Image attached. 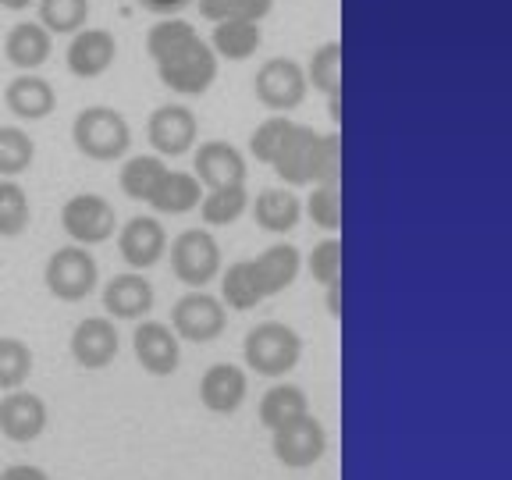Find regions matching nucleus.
Masks as SVG:
<instances>
[{
	"label": "nucleus",
	"instance_id": "obj_1",
	"mask_svg": "<svg viewBox=\"0 0 512 480\" xmlns=\"http://www.w3.org/2000/svg\"><path fill=\"white\" fill-rule=\"evenodd\" d=\"M146 54L153 57L157 79L182 96H203L217 82L221 57L210 50L189 18H157L146 32Z\"/></svg>",
	"mask_w": 512,
	"mask_h": 480
},
{
	"label": "nucleus",
	"instance_id": "obj_2",
	"mask_svg": "<svg viewBox=\"0 0 512 480\" xmlns=\"http://www.w3.org/2000/svg\"><path fill=\"white\" fill-rule=\"evenodd\" d=\"M72 143L82 157L96 160V164H111V160L125 157L128 146H132V125L114 107H82L72 121Z\"/></svg>",
	"mask_w": 512,
	"mask_h": 480
},
{
	"label": "nucleus",
	"instance_id": "obj_3",
	"mask_svg": "<svg viewBox=\"0 0 512 480\" xmlns=\"http://www.w3.org/2000/svg\"><path fill=\"white\" fill-rule=\"evenodd\" d=\"M242 360L260 377H285L303 360V338L292 324L281 320H260L242 338Z\"/></svg>",
	"mask_w": 512,
	"mask_h": 480
},
{
	"label": "nucleus",
	"instance_id": "obj_4",
	"mask_svg": "<svg viewBox=\"0 0 512 480\" xmlns=\"http://www.w3.org/2000/svg\"><path fill=\"white\" fill-rule=\"evenodd\" d=\"M43 281H47V292L57 303H82L100 285V267H96V256L86 246L72 242V246H61L47 256Z\"/></svg>",
	"mask_w": 512,
	"mask_h": 480
},
{
	"label": "nucleus",
	"instance_id": "obj_5",
	"mask_svg": "<svg viewBox=\"0 0 512 480\" xmlns=\"http://www.w3.org/2000/svg\"><path fill=\"white\" fill-rule=\"evenodd\" d=\"M168 249H171V274L189 288H207L224 271L221 242L207 228H185L182 235H175L168 242Z\"/></svg>",
	"mask_w": 512,
	"mask_h": 480
},
{
	"label": "nucleus",
	"instance_id": "obj_6",
	"mask_svg": "<svg viewBox=\"0 0 512 480\" xmlns=\"http://www.w3.org/2000/svg\"><path fill=\"white\" fill-rule=\"evenodd\" d=\"M224 328H228V306L210 296L207 288H189L171 306V331L178 335V342L210 345L224 335Z\"/></svg>",
	"mask_w": 512,
	"mask_h": 480
},
{
	"label": "nucleus",
	"instance_id": "obj_7",
	"mask_svg": "<svg viewBox=\"0 0 512 480\" xmlns=\"http://www.w3.org/2000/svg\"><path fill=\"white\" fill-rule=\"evenodd\" d=\"M253 93L271 114L296 111L310 93L303 64L292 61V57H267L253 75Z\"/></svg>",
	"mask_w": 512,
	"mask_h": 480
},
{
	"label": "nucleus",
	"instance_id": "obj_8",
	"mask_svg": "<svg viewBox=\"0 0 512 480\" xmlns=\"http://www.w3.org/2000/svg\"><path fill=\"white\" fill-rule=\"evenodd\" d=\"M61 228L75 246H104L118 232V214L104 196L79 192L61 207Z\"/></svg>",
	"mask_w": 512,
	"mask_h": 480
},
{
	"label": "nucleus",
	"instance_id": "obj_9",
	"mask_svg": "<svg viewBox=\"0 0 512 480\" xmlns=\"http://www.w3.org/2000/svg\"><path fill=\"white\" fill-rule=\"evenodd\" d=\"M271 434L274 459L281 466H288V470H310L328 452V431H324V424L313 413L299 416V420H292L288 427H278Z\"/></svg>",
	"mask_w": 512,
	"mask_h": 480
},
{
	"label": "nucleus",
	"instance_id": "obj_10",
	"mask_svg": "<svg viewBox=\"0 0 512 480\" xmlns=\"http://www.w3.org/2000/svg\"><path fill=\"white\" fill-rule=\"evenodd\" d=\"M132 352L139 367L153 377H171L182 363V342L164 320H139L132 331Z\"/></svg>",
	"mask_w": 512,
	"mask_h": 480
},
{
	"label": "nucleus",
	"instance_id": "obj_11",
	"mask_svg": "<svg viewBox=\"0 0 512 480\" xmlns=\"http://www.w3.org/2000/svg\"><path fill=\"white\" fill-rule=\"evenodd\" d=\"M200 121L185 104H160L146 121V139L157 150V157H182L196 146Z\"/></svg>",
	"mask_w": 512,
	"mask_h": 480
},
{
	"label": "nucleus",
	"instance_id": "obj_12",
	"mask_svg": "<svg viewBox=\"0 0 512 480\" xmlns=\"http://www.w3.org/2000/svg\"><path fill=\"white\" fill-rule=\"evenodd\" d=\"M118 253L132 271H150L168 256V232L157 217H132L125 228H118Z\"/></svg>",
	"mask_w": 512,
	"mask_h": 480
},
{
	"label": "nucleus",
	"instance_id": "obj_13",
	"mask_svg": "<svg viewBox=\"0 0 512 480\" xmlns=\"http://www.w3.org/2000/svg\"><path fill=\"white\" fill-rule=\"evenodd\" d=\"M118 61V40L111 29H79L64 50V64L75 79H100Z\"/></svg>",
	"mask_w": 512,
	"mask_h": 480
},
{
	"label": "nucleus",
	"instance_id": "obj_14",
	"mask_svg": "<svg viewBox=\"0 0 512 480\" xmlns=\"http://www.w3.org/2000/svg\"><path fill=\"white\" fill-rule=\"evenodd\" d=\"M68 349H72V360L82 370H104L118 360L121 338L114 328L111 317H86L75 324L72 338H68Z\"/></svg>",
	"mask_w": 512,
	"mask_h": 480
},
{
	"label": "nucleus",
	"instance_id": "obj_15",
	"mask_svg": "<svg viewBox=\"0 0 512 480\" xmlns=\"http://www.w3.org/2000/svg\"><path fill=\"white\" fill-rule=\"evenodd\" d=\"M47 420L50 409L36 392L15 388V392H4V399H0V434L15 445H29V441L40 438L47 431Z\"/></svg>",
	"mask_w": 512,
	"mask_h": 480
},
{
	"label": "nucleus",
	"instance_id": "obj_16",
	"mask_svg": "<svg viewBox=\"0 0 512 480\" xmlns=\"http://www.w3.org/2000/svg\"><path fill=\"white\" fill-rule=\"evenodd\" d=\"M192 175L200 178L203 189H224V185H246V157L224 139L200 143L192 157Z\"/></svg>",
	"mask_w": 512,
	"mask_h": 480
},
{
	"label": "nucleus",
	"instance_id": "obj_17",
	"mask_svg": "<svg viewBox=\"0 0 512 480\" xmlns=\"http://www.w3.org/2000/svg\"><path fill=\"white\" fill-rule=\"evenodd\" d=\"M249 395V374L235 363H214L200 377V402L203 409L217 416H232L242 409Z\"/></svg>",
	"mask_w": 512,
	"mask_h": 480
},
{
	"label": "nucleus",
	"instance_id": "obj_18",
	"mask_svg": "<svg viewBox=\"0 0 512 480\" xmlns=\"http://www.w3.org/2000/svg\"><path fill=\"white\" fill-rule=\"evenodd\" d=\"M157 296L143 271L114 274L104 285V313L111 320H143L153 310Z\"/></svg>",
	"mask_w": 512,
	"mask_h": 480
},
{
	"label": "nucleus",
	"instance_id": "obj_19",
	"mask_svg": "<svg viewBox=\"0 0 512 480\" xmlns=\"http://www.w3.org/2000/svg\"><path fill=\"white\" fill-rule=\"evenodd\" d=\"M4 104L18 121H43L54 114L57 107V89L43 79L40 72H18L15 79L4 86Z\"/></svg>",
	"mask_w": 512,
	"mask_h": 480
},
{
	"label": "nucleus",
	"instance_id": "obj_20",
	"mask_svg": "<svg viewBox=\"0 0 512 480\" xmlns=\"http://www.w3.org/2000/svg\"><path fill=\"white\" fill-rule=\"evenodd\" d=\"M249 264H253L256 285H260L264 299H271V296H278V292H285V288L296 285L299 271H303V253H299L292 242H274V246H267L260 256H253Z\"/></svg>",
	"mask_w": 512,
	"mask_h": 480
},
{
	"label": "nucleus",
	"instance_id": "obj_21",
	"mask_svg": "<svg viewBox=\"0 0 512 480\" xmlns=\"http://www.w3.org/2000/svg\"><path fill=\"white\" fill-rule=\"evenodd\" d=\"M54 54V36L40 22H15L4 36V57L18 72H40Z\"/></svg>",
	"mask_w": 512,
	"mask_h": 480
},
{
	"label": "nucleus",
	"instance_id": "obj_22",
	"mask_svg": "<svg viewBox=\"0 0 512 480\" xmlns=\"http://www.w3.org/2000/svg\"><path fill=\"white\" fill-rule=\"evenodd\" d=\"M317 128L310 125H292V132H288L285 146L278 150V157H274V175L281 178V182L288 185V189H299V185H310V153H313V143H317Z\"/></svg>",
	"mask_w": 512,
	"mask_h": 480
},
{
	"label": "nucleus",
	"instance_id": "obj_23",
	"mask_svg": "<svg viewBox=\"0 0 512 480\" xmlns=\"http://www.w3.org/2000/svg\"><path fill=\"white\" fill-rule=\"evenodd\" d=\"M253 221L271 235H288L303 221V200L288 189H264L253 200Z\"/></svg>",
	"mask_w": 512,
	"mask_h": 480
},
{
	"label": "nucleus",
	"instance_id": "obj_24",
	"mask_svg": "<svg viewBox=\"0 0 512 480\" xmlns=\"http://www.w3.org/2000/svg\"><path fill=\"white\" fill-rule=\"evenodd\" d=\"M200 200H203L200 178L192 175V171H168V175L160 178L157 192L150 196V207L157 210V214L182 217L200 207Z\"/></svg>",
	"mask_w": 512,
	"mask_h": 480
},
{
	"label": "nucleus",
	"instance_id": "obj_25",
	"mask_svg": "<svg viewBox=\"0 0 512 480\" xmlns=\"http://www.w3.org/2000/svg\"><path fill=\"white\" fill-rule=\"evenodd\" d=\"M207 43L224 61H249L264 43V29H260V22H214Z\"/></svg>",
	"mask_w": 512,
	"mask_h": 480
},
{
	"label": "nucleus",
	"instance_id": "obj_26",
	"mask_svg": "<svg viewBox=\"0 0 512 480\" xmlns=\"http://www.w3.org/2000/svg\"><path fill=\"white\" fill-rule=\"evenodd\" d=\"M310 413V399H306V392L299 388V384H274V388H267L264 399H260V424L267 427V431H278V427H288L292 420H299V416Z\"/></svg>",
	"mask_w": 512,
	"mask_h": 480
},
{
	"label": "nucleus",
	"instance_id": "obj_27",
	"mask_svg": "<svg viewBox=\"0 0 512 480\" xmlns=\"http://www.w3.org/2000/svg\"><path fill=\"white\" fill-rule=\"evenodd\" d=\"M168 175V164H164V157H157V153H139V157H128L125 164H121V175H118V185L121 192H125L128 200L136 203H150V196L157 192L160 178Z\"/></svg>",
	"mask_w": 512,
	"mask_h": 480
},
{
	"label": "nucleus",
	"instance_id": "obj_28",
	"mask_svg": "<svg viewBox=\"0 0 512 480\" xmlns=\"http://www.w3.org/2000/svg\"><path fill=\"white\" fill-rule=\"evenodd\" d=\"M221 278V303L228 306V310H256V306L264 303V292H260V285H256V274H253V264L249 260H235L228 271L217 274Z\"/></svg>",
	"mask_w": 512,
	"mask_h": 480
},
{
	"label": "nucleus",
	"instance_id": "obj_29",
	"mask_svg": "<svg viewBox=\"0 0 512 480\" xmlns=\"http://www.w3.org/2000/svg\"><path fill=\"white\" fill-rule=\"evenodd\" d=\"M89 0H36V22L50 32V36H75L79 29L89 25Z\"/></svg>",
	"mask_w": 512,
	"mask_h": 480
},
{
	"label": "nucleus",
	"instance_id": "obj_30",
	"mask_svg": "<svg viewBox=\"0 0 512 480\" xmlns=\"http://www.w3.org/2000/svg\"><path fill=\"white\" fill-rule=\"evenodd\" d=\"M342 40H328L313 50V57L303 64L306 86H313L317 93L331 96L342 93Z\"/></svg>",
	"mask_w": 512,
	"mask_h": 480
},
{
	"label": "nucleus",
	"instance_id": "obj_31",
	"mask_svg": "<svg viewBox=\"0 0 512 480\" xmlns=\"http://www.w3.org/2000/svg\"><path fill=\"white\" fill-rule=\"evenodd\" d=\"M249 210L246 185H224V189H207L200 200V217L210 228H228Z\"/></svg>",
	"mask_w": 512,
	"mask_h": 480
},
{
	"label": "nucleus",
	"instance_id": "obj_32",
	"mask_svg": "<svg viewBox=\"0 0 512 480\" xmlns=\"http://www.w3.org/2000/svg\"><path fill=\"white\" fill-rule=\"evenodd\" d=\"M36 164V139L18 125H0V178H18Z\"/></svg>",
	"mask_w": 512,
	"mask_h": 480
},
{
	"label": "nucleus",
	"instance_id": "obj_33",
	"mask_svg": "<svg viewBox=\"0 0 512 480\" xmlns=\"http://www.w3.org/2000/svg\"><path fill=\"white\" fill-rule=\"evenodd\" d=\"M32 207L29 192L18 178H0V239H18L29 228Z\"/></svg>",
	"mask_w": 512,
	"mask_h": 480
},
{
	"label": "nucleus",
	"instance_id": "obj_34",
	"mask_svg": "<svg viewBox=\"0 0 512 480\" xmlns=\"http://www.w3.org/2000/svg\"><path fill=\"white\" fill-rule=\"evenodd\" d=\"M36 356L22 338H0V392H15L25 388V381L32 377Z\"/></svg>",
	"mask_w": 512,
	"mask_h": 480
},
{
	"label": "nucleus",
	"instance_id": "obj_35",
	"mask_svg": "<svg viewBox=\"0 0 512 480\" xmlns=\"http://www.w3.org/2000/svg\"><path fill=\"white\" fill-rule=\"evenodd\" d=\"M200 18L214 22H264L271 15L274 0H192Z\"/></svg>",
	"mask_w": 512,
	"mask_h": 480
},
{
	"label": "nucleus",
	"instance_id": "obj_36",
	"mask_svg": "<svg viewBox=\"0 0 512 480\" xmlns=\"http://www.w3.org/2000/svg\"><path fill=\"white\" fill-rule=\"evenodd\" d=\"M292 125H296V121L288 118V114H271L267 121H260V125L253 128V136H249V157H253L256 164H267V168H271L278 150L285 146L288 132H292Z\"/></svg>",
	"mask_w": 512,
	"mask_h": 480
},
{
	"label": "nucleus",
	"instance_id": "obj_37",
	"mask_svg": "<svg viewBox=\"0 0 512 480\" xmlns=\"http://www.w3.org/2000/svg\"><path fill=\"white\" fill-rule=\"evenodd\" d=\"M342 182V136L338 132H320L310 153V185Z\"/></svg>",
	"mask_w": 512,
	"mask_h": 480
},
{
	"label": "nucleus",
	"instance_id": "obj_38",
	"mask_svg": "<svg viewBox=\"0 0 512 480\" xmlns=\"http://www.w3.org/2000/svg\"><path fill=\"white\" fill-rule=\"evenodd\" d=\"M303 214L310 217L317 228H324V232H338V228H342V185L338 182L313 185L310 200L303 203Z\"/></svg>",
	"mask_w": 512,
	"mask_h": 480
},
{
	"label": "nucleus",
	"instance_id": "obj_39",
	"mask_svg": "<svg viewBox=\"0 0 512 480\" xmlns=\"http://www.w3.org/2000/svg\"><path fill=\"white\" fill-rule=\"evenodd\" d=\"M342 242L331 235V239L317 242L313 246V253L306 256V271H310V278L317 281V285L331 288V285H342Z\"/></svg>",
	"mask_w": 512,
	"mask_h": 480
},
{
	"label": "nucleus",
	"instance_id": "obj_40",
	"mask_svg": "<svg viewBox=\"0 0 512 480\" xmlns=\"http://www.w3.org/2000/svg\"><path fill=\"white\" fill-rule=\"evenodd\" d=\"M136 4H139L143 11H150V15L168 18V15H178L182 8H189L192 0H136Z\"/></svg>",
	"mask_w": 512,
	"mask_h": 480
},
{
	"label": "nucleus",
	"instance_id": "obj_41",
	"mask_svg": "<svg viewBox=\"0 0 512 480\" xmlns=\"http://www.w3.org/2000/svg\"><path fill=\"white\" fill-rule=\"evenodd\" d=\"M0 480H50V473L40 470V466L18 463V466H8V470L0 473Z\"/></svg>",
	"mask_w": 512,
	"mask_h": 480
},
{
	"label": "nucleus",
	"instance_id": "obj_42",
	"mask_svg": "<svg viewBox=\"0 0 512 480\" xmlns=\"http://www.w3.org/2000/svg\"><path fill=\"white\" fill-rule=\"evenodd\" d=\"M328 118L335 121V125L342 121V93H331L328 96Z\"/></svg>",
	"mask_w": 512,
	"mask_h": 480
},
{
	"label": "nucleus",
	"instance_id": "obj_43",
	"mask_svg": "<svg viewBox=\"0 0 512 480\" xmlns=\"http://www.w3.org/2000/svg\"><path fill=\"white\" fill-rule=\"evenodd\" d=\"M338 288H342V285H331L328 288V313H331V317H342V303H338Z\"/></svg>",
	"mask_w": 512,
	"mask_h": 480
},
{
	"label": "nucleus",
	"instance_id": "obj_44",
	"mask_svg": "<svg viewBox=\"0 0 512 480\" xmlns=\"http://www.w3.org/2000/svg\"><path fill=\"white\" fill-rule=\"evenodd\" d=\"M36 0H0V8H8V11H25V8H32Z\"/></svg>",
	"mask_w": 512,
	"mask_h": 480
}]
</instances>
